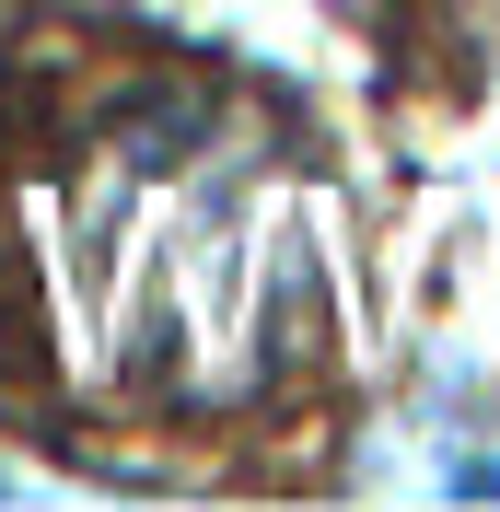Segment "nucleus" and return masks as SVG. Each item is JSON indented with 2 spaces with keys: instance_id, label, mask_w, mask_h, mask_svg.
Returning a JSON list of instances; mask_svg holds the SVG:
<instances>
[]
</instances>
